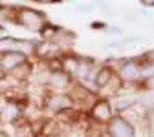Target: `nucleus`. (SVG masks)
<instances>
[{"label": "nucleus", "mask_w": 154, "mask_h": 137, "mask_svg": "<svg viewBox=\"0 0 154 137\" xmlns=\"http://www.w3.org/2000/svg\"><path fill=\"white\" fill-rule=\"evenodd\" d=\"M61 46L55 44L51 40H41V42H35V51L33 55H37L38 58H55V57H61Z\"/></svg>", "instance_id": "nucleus-6"}, {"label": "nucleus", "mask_w": 154, "mask_h": 137, "mask_svg": "<svg viewBox=\"0 0 154 137\" xmlns=\"http://www.w3.org/2000/svg\"><path fill=\"white\" fill-rule=\"evenodd\" d=\"M59 61H61V70L72 77V75H75L77 68H79L81 57H75V55H61Z\"/></svg>", "instance_id": "nucleus-11"}, {"label": "nucleus", "mask_w": 154, "mask_h": 137, "mask_svg": "<svg viewBox=\"0 0 154 137\" xmlns=\"http://www.w3.org/2000/svg\"><path fill=\"white\" fill-rule=\"evenodd\" d=\"M70 82H72V77H70L68 73H64L63 70L50 71L48 81H46V84H48L50 88H53V90H64V88L70 86Z\"/></svg>", "instance_id": "nucleus-9"}, {"label": "nucleus", "mask_w": 154, "mask_h": 137, "mask_svg": "<svg viewBox=\"0 0 154 137\" xmlns=\"http://www.w3.org/2000/svg\"><path fill=\"white\" fill-rule=\"evenodd\" d=\"M24 62H28V55H24L20 51H9L6 55H0V70H4L6 73H11L18 66H22Z\"/></svg>", "instance_id": "nucleus-4"}, {"label": "nucleus", "mask_w": 154, "mask_h": 137, "mask_svg": "<svg viewBox=\"0 0 154 137\" xmlns=\"http://www.w3.org/2000/svg\"><path fill=\"white\" fill-rule=\"evenodd\" d=\"M0 137H9V133H6L4 130H0Z\"/></svg>", "instance_id": "nucleus-18"}, {"label": "nucleus", "mask_w": 154, "mask_h": 137, "mask_svg": "<svg viewBox=\"0 0 154 137\" xmlns=\"http://www.w3.org/2000/svg\"><path fill=\"white\" fill-rule=\"evenodd\" d=\"M73 106L72 97L66 93H51L44 99V110L53 113H64Z\"/></svg>", "instance_id": "nucleus-3"}, {"label": "nucleus", "mask_w": 154, "mask_h": 137, "mask_svg": "<svg viewBox=\"0 0 154 137\" xmlns=\"http://www.w3.org/2000/svg\"><path fill=\"white\" fill-rule=\"evenodd\" d=\"M114 77H116L114 70H112V68H108V66H103V68H99L97 71H95L94 84H95V88H106V86L112 82Z\"/></svg>", "instance_id": "nucleus-10"}, {"label": "nucleus", "mask_w": 154, "mask_h": 137, "mask_svg": "<svg viewBox=\"0 0 154 137\" xmlns=\"http://www.w3.org/2000/svg\"><path fill=\"white\" fill-rule=\"evenodd\" d=\"M140 2H141L143 6H147V7H152V6H154V0H140Z\"/></svg>", "instance_id": "nucleus-17"}, {"label": "nucleus", "mask_w": 154, "mask_h": 137, "mask_svg": "<svg viewBox=\"0 0 154 137\" xmlns=\"http://www.w3.org/2000/svg\"><path fill=\"white\" fill-rule=\"evenodd\" d=\"M20 115H22V110L18 106V103H15V101H8L2 108H0V121L6 123V124L17 123L20 119Z\"/></svg>", "instance_id": "nucleus-7"}, {"label": "nucleus", "mask_w": 154, "mask_h": 137, "mask_svg": "<svg viewBox=\"0 0 154 137\" xmlns=\"http://www.w3.org/2000/svg\"><path fill=\"white\" fill-rule=\"evenodd\" d=\"M13 24L22 26L24 29H29V31L41 33V29L46 26V16H44V13L35 11L31 7H18L17 13H15Z\"/></svg>", "instance_id": "nucleus-1"}, {"label": "nucleus", "mask_w": 154, "mask_h": 137, "mask_svg": "<svg viewBox=\"0 0 154 137\" xmlns=\"http://www.w3.org/2000/svg\"><path fill=\"white\" fill-rule=\"evenodd\" d=\"M17 42L18 38L6 35V37H0V55H6L9 51H17Z\"/></svg>", "instance_id": "nucleus-12"}, {"label": "nucleus", "mask_w": 154, "mask_h": 137, "mask_svg": "<svg viewBox=\"0 0 154 137\" xmlns=\"http://www.w3.org/2000/svg\"><path fill=\"white\" fill-rule=\"evenodd\" d=\"M92 28H94V29H105V24H103V22H94Z\"/></svg>", "instance_id": "nucleus-16"}, {"label": "nucleus", "mask_w": 154, "mask_h": 137, "mask_svg": "<svg viewBox=\"0 0 154 137\" xmlns=\"http://www.w3.org/2000/svg\"><path fill=\"white\" fill-rule=\"evenodd\" d=\"M29 73H31V66H29L28 62H24L22 66H18L17 70H13V71H11L9 75H13V77H17V79H18V81H24V79H26V77L29 75Z\"/></svg>", "instance_id": "nucleus-14"}, {"label": "nucleus", "mask_w": 154, "mask_h": 137, "mask_svg": "<svg viewBox=\"0 0 154 137\" xmlns=\"http://www.w3.org/2000/svg\"><path fill=\"white\" fill-rule=\"evenodd\" d=\"M33 2H37V4H55V2H59V0H33Z\"/></svg>", "instance_id": "nucleus-15"}, {"label": "nucleus", "mask_w": 154, "mask_h": 137, "mask_svg": "<svg viewBox=\"0 0 154 137\" xmlns=\"http://www.w3.org/2000/svg\"><path fill=\"white\" fill-rule=\"evenodd\" d=\"M92 117L97 123H108L112 117H114V113H112V104H110V101H106V99H101V101H97L94 106H92Z\"/></svg>", "instance_id": "nucleus-8"}, {"label": "nucleus", "mask_w": 154, "mask_h": 137, "mask_svg": "<svg viewBox=\"0 0 154 137\" xmlns=\"http://www.w3.org/2000/svg\"><path fill=\"white\" fill-rule=\"evenodd\" d=\"M106 135L108 137H136L134 124H130L123 115H114L106 123Z\"/></svg>", "instance_id": "nucleus-2"}, {"label": "nucleus", "mask_w": 154, "mask_h": 137, "mask_svg": "<svg viewBox=\"0 0 154 137\" xmlns=\"http://www.w3.org/2000/svg\"><path fill=\"white\" fill-rule=\"evenodd\" d=\"M15 13H17L15 7L0 4V24H4V22H13V20H15Z\"/></svg>", "instance_id": "nucleus-13"}, {"label": "nucleus", "mask_w": 154, "mask_h": 137, "mask_svg": "<svg viewBox=\"0 0 154 137\" xmlns=\"http://www.w3.org/2000/svg\"><path fill=\"white\" fill-rule=\"evenodd\" d=\"M119 77L125 82H138L141 79V66L136 61H123L119 66Z\"/></svg>", "instance_id": "nucleus-5"}]
</instances>
